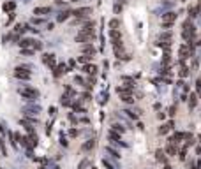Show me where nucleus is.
<instances>
[{"instance_id": "obj_1", "label": "nucleus", "mask_w": 201, "mask_h": 169, "mask_svg": "<svg viewBox=\"0 0 201 169\" xmlns=\"http://www.w3.org/2000/svg\"><path fill=\"white\" fill-rule=\"evenodd\" d=\"M194 37H196V27L192 25V21H190V18H189L182 25V39L187 44H192L194 42Z\"/></svg>"}, {"instance_id": "obj_2", "label": "nucleus", "mask_w": 201, "mask_h": 169, "mask_svg": "<svg viewBox=\"0 0 201 169\" xmlns=\"http://www.w3.org/2000/svg\"><path fill=\"white\" fill-rule=\"evenodd\" d=\"M18 92H20V95L23 99H27V100H37L39 95H41L37 88H32V87H21Z\"/></svg>"}, {"instance_id": "obj_3", "label": "nucleus", "mask_w": 201, "mask_h": 169, "mask_svg": "<svg viewBox=\"0 0 201 169\" xmlns=\"http://www.w3.org/2000/svg\"><path fill=\"white\" fill-rule=\"evenodd\" d=\"M175 21H176V12H173V11L162 12V28L164 30H169V28L173 27Z\"/></svg>"}, {"instance_id": "obj_4", "label": "nucleus", "mask_w": 201, "mask_h": 169, "mask_svg": "<svg viewBox=\"0 0 201 169\" xmlns=\"http://www.w3.org/2000/svg\"><path fill=\"white\" fill-rule=\"evenodd\" d=\"M30 71H28V65H23V67H16L14 69V78L21 79V81H28L30 79Z\"/></svg>"}, {"instance_id": "obj_5", "label": "nucleus", "mask_w": 201, "mask_h": 169, "mask_svg": "<svg viewBox=\"0 0 201 169\" xmlns=\"http://www.w3.org/2000/svg\"><path fill=\"white\" fill-rule=\"evenodd\" d=\"M94 39H95V33H85V32H80L74 37V41L76 42H81V44H88V42H92Z\"/></svg>"}, {"instance_id": "obj_6", "label": "nucleus", "mask_w": 201, "mask_h": 169, "mask_svg": "<svg viewBox=\"0 0 201 169\" xmlns=\"http://www.w3.org/2000/svg\"><path fill=\"white\" fill-rule=\"evenodd\" d=\"M72 16H76V18H88L90 14H92V7H80V9H76V11H71Z\"/></svg>"}, {"instance_id": "obj_7", "label": "nucleus", "mask_w": 201, "mask_h": 169, "mask_svg": "<svg viewBox=\"0 0 201 169\" xmlns=\"http://www.w3.org/2000/svg\"><path fill=\"white\" fill-rule=\"evenodd\" d=\"M41 58H43V64H46L49 69H53V67L57 65V56H55L53 53H44Z\"/></svg>"}, {"instance_id": "obj_8", "label": "nucleus", "mask_w": 201, "mask_h": 169, "mask_svg": "<svg viewBox=\"0 0 201 169\" xmlns=\"http://www.w3.org/2000/svg\"><path fill=\"white\" fill-rule=\"evenodd\" d=\"M113 44V53H115V56L116 58H122L124 56V44H122V41H116V42H111Z\"/></svg>"}, {"instance_id": "obj_9", "label": "nucleus", "mask_w": 201, "mask_h": 169, "mask_svg": "<svg viewBox=\"0 0 201 169\" xmlns=\"http://www.w3.org/2000/svg\"><path fill=\"white\" fill-rule=\"evenodd\" d=\"M67 71H69V69H67V65H65V64L55 65V67H53V76H55V78H60L62 74H65Z\"/></svg>"}, {"instance_id": "obj_10", "label": "nucleus", "mask_w": 201, "mask_h": 169, "mask_svg": "<svg viewBox=\"0 0 201 169\" xmlns=\"http://www.w3.org/2000/svg\"><path fill=\"white\" fill-rule=\"evenodd\" d=\"M85 74H88V76H95L97 74V65H94V64H85L81 69Z\"/></svg>"}, {"instance_id": "obj_11", "label": "nucleus", "mask_w": 201, "mask_h": 169, "mask_svg": "<svg viewBox=\"0 0 201 169\" xmlns=\"http://www.w3.org/2000/svg\"><path fill=\"white\" fill-rule=\"evenodd\" d=\"M39 111H41V108H39V106H27V108H23V113H25V116L37 115Z\"/></svg>"}, {"instance_id": "obj_12", "label": "nucleus", "mask_w": 201, "mask_h": 169, "mask_svg": "<svg viewBox=\"0 0 201 169\" xmlns=\"http://www.w3.org/2000/svg\"><path fill=\"white\" fill-rule=\"evenodd\" d=\"M81 51H83V55H92V56H94L95 53H97V49H95V48L92 46V42L83 44V46H81Z\"/></svg>"}, {"instance_id": "obj_13", "label": "nucleus", "mask_w": 201, "mask_h": 169, "mask_svg": "<svg viewBox=\"0 0 201 169\" xmlns=\"http://www.w3.org/2000/svg\"><path fill=\"white\" fill-rule=\"evenodd\" d=\"M49 12H51V7H35L34 9V14L35 16H46Z\"/></svg>"}, {"instance_id": "obj_14", "label": "nucleus", "mask_w": 201, "mask_h": 169, "mask_svg": "<svg viewBox=\"0 0 201 169\" xmlns=\"http://www.w3.org/2000/svg\"><path fill=\"white\" fill-rule=\"evenodd\" d=\"M173 122H168V123H162V125L159 127V134H168L169 131H171V129H173Z\"/></svg>"}, {"instance_id": "obj_15", "label": "nucleus", "mask_w": 201, "mask_h": 169, "mask_svg": "<svg viewBox=\"0 0 201 169\" xmlns=\"http://www.w3.org/2000/svg\"><path fill=\"white\" fill-rule=\"evenodd\" d=\"M109 39H111V42L122 41V32L120 30H109Z\"/></svg>"}, {"instance_id": "obj_16", "label": "nucleus", "mask_w": 201, "mask_h": 169, "mask_svg": "<svg viewBox=\"0 0 201 169\" xmlns=\"http://www.w3.org/2000/svg\"><path fill=\"white\" fill-rule=\"evenodd\" d=\"M34 42H35V39H30V37H27V39H21V41H20V46H21V48H30L32 49V46H34Z\"/></svg>"}, {"instance_id": "obj_17", "label": "nucleus", "mask_w": 201, "mask_h": 169, "mask_svg": "<svg viewBox=\"0 0 201 169\" xmlns=\"http://www.w3.org/2000/svg\"><path fill=\"white\" fill-rule=\"evenodd\" d=\"M2 9H4L6 12H12L14 9H16V2H14V0H9V2H6V4L2 6Z\"/></svg>"}, {"instance_id": "obj_18", "label": "nucleus", "mask_w": 201, "mask_h": 169, "mask_svg": "<svg viewBox=\"0 0 201 169\" xmlns=\"http://www.w3.org/2000/svg\"><path fill=\"white\" fill-rule=\"evenodd\" d=\"M69 16H71V11H62L58 16H57V21H58V23H64L65 20H69Z\"/></svg>"}, {"instance_id": "obj_19", "label": "nucleus", "mask_w": 201, "mask_h": 169, "mask_svg": "<svg viewBox=\"0 0 201 169\" xmlns=\"http://www.w3.org/2000/svg\"><path fill=\"white\" fill-rule=\"evenodd\" d=\"M92 58H94L92 55H81V56H78V62L85 65V64H90V62H92Z\"/></svg>"}, {"instance_id": "obj_20", "label": "nucleus", "mask_w": 201, "mask_h": 169, "mask_svg": "<svg viewBox=\"0 0 201 169\" xmlns=\"http://www.w3.org/2000/svg\"><path fill=\"white\" fill-rule=\"evenodd\" d=\"M164 153H168L169 157H175V155H176V146H175L173 143H169L168 146H166V152Z\"/></svg>"}, {"instance_id": "obj_21", "label": "nucleus", "mask_w": 201, "mask_h": 169, "mask_svg": "<svg viewBox=\"0 0 201 169\" xmlns=\"http://www.w3.org/2000/svg\"><path fill=\"white\" fill-rule=\"evenodd\" d=\"M111 131L122 136V134L125 132V129H124V125H122V123H113V125H111Z\"/></svg>"}, {"instance_id": "obj_22", "label": "nucleus", "mask_w": 201, "mask_h": 169, "mask_svg": "<svg viewBox=\"0 0 201 169\" xmlns=\"http://www.w3.org/2000/svg\"><path fill=\"white\" fill-rule=\"evenodd\" d=\"M118 27H120V20L118 18H113L109 21V30H118Z\"/></svg>"}, {"instance_id": "obj_23", "label": "nucleus", "mask_w": 201, "mask_h": 169, "mask_svg": "<svg viewBox=\"0 0 201 169\" xmlns=\"http://www.w3.org/2000/svg\"><path fill=\"white\" fill-rule=\"evenodd\" d=\"M166 41H171V32H169V30L161 33V37H159V42H166Z\"/></svg>"}, {"instance_id": "obj_24", "label": "nucleus", "mask_w": 201, "mask_h": 169, "mask_svg": "<svg viewBox=\"0 0 201 169\" xmlns=\"http://www.w3.org/2000/svg\"><path fill=\"white\" fill-rule=\"evenodd\" d=\"M169 62H171V55H169V51H164V55H162V64H164V67H169Z\"/></svg>"}, {"instance_id": "obj_25", "label": "nucleus", "mask_w": 201, "mask_h": 169, "mask_svg": "<svg viewBox=\"0 0 201 169\" xmlns=\"http://www.w3.org/2000/svg\"><path fill=\"white\" fill-rule=\"evenodd\" d=\"M196 104H198V95L196 93H190L189 95V108H196Z\"/></svg>"}, {"instance_id": "obj_26", "label": "nucleus", "mask_w": 201, "mask_h": 169, "mask_svg": "<svg viewBox=\"0 0 201 169\" xmlns=\"http://www.w3.org/2000/svg\"><path fill=\"white\" fill-rule=\"evenodd\" d=\"M106 153H109L113 158H120V153L116 152V150H113L111 146H106Z\"/></svg>"}, {"instance_id": "obj_27", "label": "nucleus", "mask_w": 201, "mask_h": 169, "mask_svg": "<svg viewBox=\"0 0 201 169\" xmlns=\"http://www.w3.org/2000/svg\"><path fill=\"white\" fill-rule=\"evenodd\" d=\"M189 76V67H185V64L180 65V78H187Z\"/></svg>"}, {"instance_id": "obj_28", "label": "nucleus", "mask_w": 201, "mask_h": 169, "mask_svg": "<svg viewBox=\"0 0 201 169\" xmlns=\"http://www.w3.org/2000/svg\"><path fill=\"white\" fill-rule=\"evenodd\" d=\"M155 155H157L155 158H157L159 162H166V153H164L162 150H157V152H155Z\"/></svg>"}, {"instance_id": "obj_29", "label": "nucleus", "mask_w": 201, "mask_h": 169, "mask_svg": "<svg viewBox=\"0 0 201 169\" xmlns=\"http://www.w3.org/2000/svg\"><path fill=\"white\" fill-rule=\"evenodd\" d=\"M94 146H95V141H94V139H90V141H87V143H85V145H83V150H85V152H87V150H92V148Z\"/></svg>"}, {"instance_id": "obj_30", "label": "nucleus", "mask_w": 201, "mask_h": 169, "mask_svg": "<svg viewBox=\"0 0 201 169\" xmlns=\"http://www.w3.org/2000/svg\"><path fill=\"white\" fill-rule=\"evenodd\" d=\"M60 104H62V106H71V100H69V97H67V95H62V99H60Z\"/></svg>"}, {"instance_id": "obj_31", "label": "nucleus", "mask_w": 201, "mask_h": 169, "mask_svg": "<svg viewBox=\"0 0 201 169\" xmlns=\"http://www.w3.org/2000/svg\"><path fill=\"white\" fill-rule=\"evenodd\" d=\"M196 95L201 99V78L198 79V81H196Z\"/></svg>"}, {"instance_id": "obj_32", "label": "nucleus", "mask_w": 201, "mask_h": 169, "mask_svg": "<svg viewBox=\"0 0 201 169\" xmlns=\"http://www.w3.org/2000/svg\"><path fill=\"white\" fill-rule=\"evenodd\" d=\"M124 113H127V116H129V118H132V120H138V115L134 113V111H130V109H125Z\"/></svg>"}, {"instance_id": "obj_33", "label": "nucleus", "mask_w": 201, "mask_h": 169, "mask_svg": "<svg viewBox=\"0 0 201 169\" xmlns=\"http://www.w3.org/2000/svg\"><path fill=\"white\" fill-rule=\"evenodd\" d=\"M21 55H25V56H30V55H34V49H30V48H21Z\"/></svg>"}, {"instance_id": "obj_34", "label": "nucleus", "mask_w": 201, "mask_h": 169, "mask_svg": "<svg viewBox=\"0 0 201 169\" xmlns=\"http://www.w3.org/2000/svg\"><path fill=\"white\" fill-rule=\"evenodd\" d=\"M113 11H115V14H120V12H122V6H120L118 2L113 6Z\"/></svg>"}, {"instance_id": "obj_35", "label": "nucleus", "mask_w": 201, "mask_h": 169, "mask_svg": "<svg viewBox=\"0 0 201 169\" xmlns=\"http://www.w3.org/2000/svg\"><path fill=\"white\" fill-rule=\"evenodd\" d=\"M189 16H190V18H196V16H198V9H196V7H190V9H189Z\"/></svg>"}, {"instance_id": "obj_36", "label": "nucleus", "mask_w": 201, "mask_h": 169, "mask_svg": "<svg viewBox=\"0 0 201 169\" xmlns=\"http://www.w3.org/2000/svg\"><path fill=\"white\" fill-rule=\"evenodd\" d=\"M32 23L34 25H41V23H44V20L41 16H37V18H32Z\"/></svg>"}, {"instance_id": "obj_37", "label": "nucleus", "mask_w": 201, "mask_h": 169, "mask_svg": "<svg viewBox=\"0 0 201 169\" xmlns=\"http://www.w3.org/2000/svg\"><path fill=\"white\" fill-rule=\"evenodd\" d=\"M103 164H104V167H106V169H115V166L109 162V160H106V158L103 160Z\"/></svg>"}, {"instance_id": "obj_38", "label": "nucleus", "mask_w": 201, "mask_h": 169, "mask_svg": "<svg viewBox=\"0 0 201 169\" xmlns=\"http://www.w3.org/2000/svg\"><path fill=\"white\" fill-rule=\"evenodd\" d=\"M74 83H78V85H83V87H85V79H83V78H80V76L74 78Z\"/></svg>"}, {"instance_id": "obj_39", "label": "nucleus", "mask_w": 201, "mask_h": 169, "mask_svg": "<svg viewBox=\"0 0 201 169\" xmlns=\"http://www.w3.org/2000/svg\"><path fill=\"white\" fill-rule=\"evenodd\" d=\"M74 65H76V60H69V62H67V69H74Z\"/></svg>"}, {"instance_id": "obj_40", "label": "nucleus", "mask_w": 201, "mask_h": 169, "mask_svg": "<svg viewBox=\"0 0 201 169\" xmlns=\"http://www.w3.org/2000/svg\"><path fill=\"white\" fill-rule=\"evenodd\" d=\"M69 136L76 137V136H78V131H76V129H71V131H69Z\"/></svg>"}, {"instance_id": "obj_41", "label": "nucleus", "mask_w": 201, "mask_h": 169, "mask_svg": "<svg viewBox=\"0 0 201 169\" xmlns=\"http://www.w3.org/2000/svg\"><path fill=\"white\" fill-rule=\"evenodd\" d=\"M85 166H88V160H83V162L80 164V169H83V167H85Z\"/></svg>"}, {"instance_id": "obj_42", "label": "nucleus", "mask_w": 201, "mask_h": 169, "mask_svg": "<svg viewBox=\"0 0 201 169\" xmlns=\"http://www.w3.org/2000/svg\"><path fill=\"white\" fill-rule=\"evenodd\" d=\"M83 100H90V93H83Z\"/></svg>"}, {"instance_id": "obj_43", "label": "nucleus", "mask_w": 201, "mask_h": 169, "mask_svg": "<svg viewBox=\"0 0 201 169\" xmlns=\"http://www.w3.org/2000/svg\"><path fill=\"white\" fill-rule=\"evenodd\" d=\"M4 132H6V129H4V125H2V123H0V134H4Z\"/></svg>"}, {"instance_id": "obj_44", "label": "nucleus", "mask_w": 201, "mask_h": 169, "mask_svg": "<svg viewBox=\"0 0 201 169\" xmlns=\"http://www.w3.org/2000/svg\"><path fill=\"white\" fill-rule=\"evenodd\" d=\"M164 169H171V167H169V166H166V167H164Z\"/></svg>"}, {"instance_id": "obj_45", "label": "nucleus", "mask_w": 201, "mask_h": 169, "mask_svg": "<svg viewBox=\"0 0 201 169\" xmlns=\"http://www.w3.org/2000/svg\"><path fill=\"white\" fill-rule=\"evenodd\" d=\"M71 2H78V0H71Z\"/></svg>"}]
</instances>
